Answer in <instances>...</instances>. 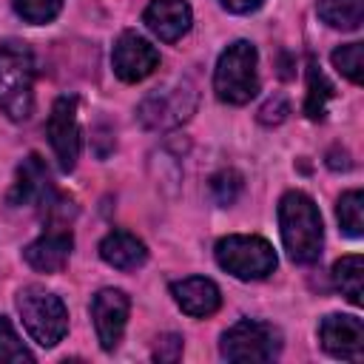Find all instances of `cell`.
I'll return each instance as SVG.
<instances>
[{"instance_id": "obj_1", "label": "cell", "mask_w": 364, "mask_h": 364, "mask_svg": "<svg viewBox=\"0 0 364 364\" xmlns=\"http://www.w3.org/2000/svg\"><path fill=\"white\" fill-rule=\"evenodd\" d=\"M279 230L284 250L296 264H313L321 256V245H324L321 213L304 191H287L279 199Z\"/></svg>"}, {"instance_id": "obj_2", "label": "cell", "mask_w": 364, "mask_h": 364, "mask_svg": "<svg viewBox=\"0 0 364 364\" xmlns=\"http://www.w3.org/2000/svg\"><path fill=\"white\" fill-rule=\"evenodd\" d=\"M34 54L20 40H3L0 43V111L23 122L34 111Z\"/></svg>"}, {"instance_id": "obj_3", "label": "cell", "mask_w": 364, "mask_h": 364, "mask_svg": "<svg viewBox=\"0 0 364 364\" xmlns=\"http://www.w3.org/2000/svg\"><path fill=\"white\" fill-rule=\"evenodd\" d=\"M259 54L256 46L247 40L230 43L216 63L213 71V91L228 105H245L259 91V71H256Z\"/></svg>"}, {"instance_id": "obj_4", "label": "cell", "mask_w": 364, "mask_h": 364, "mask_svg": "<svg viewBox=\"0 0 364 364\" xmlns=\"http://www.w3.org/2000/svg\"><path fill=\"white\" fill-rule=\"evenodd\" d=\"M17 310L23 327L40 347H57L68 333V310L63 299L40 284H28L17 293Z\"/></svg>"}, {"instance_id": "obj_5", "label": "cell", "mask_w": 364, "mask_h": 364, "mask_svg": "<svg viewBox=\"0 0 364 364\" xmlns=\"http://www.w3.org/2000/svg\"><path fill=\"white\" fill-rule=\"evenodd\" d=\"M216 264L242 282L267 279L276 270V250L262 236L230 233L216 242Z\"/></svg>"}, {"instance_id": "obj_6", "label": "cell", "mask_w": 364, "mask_h": 364, "mask_svg": "<svg viewBox=\"0 0 364 364\" xmlns=\"http://www.w3.org/2000/svg\"><path fill=\"white\" fill-rule=\"evenodd\" d=\"M279 350H282V333L273 324L256 321V318L236 321L222 333V341H219V353L236 364L273 361Z\"/></svg>"}, {"instance_id": "obj_7", "label": "cell", "mask_w": 364, "mask_h": 364, "mask_svg": "<svg viewBox=\"0 0 364 364\" xmlns=\"http://www.w3.org/2000/svg\"><path fill=\"white\" fill-rule=\"evenodd\" d=\"M193 108H196V91L188 80H179V82L151 91L139 102L136 117L151 131H168V128L182 125L193 114Z\"/></svg>"}, {"instance_id": "obj_8", "label": "cell", "mask_w": 364, "mask_h": 364, "mask_svg": "<svg viewBox=\"0 0 364 364\" xmlns=\"http://www.w3.org/2000/svg\"><path fill=\"white\" fill-rule=\"evenodd\" d=\"M9 202L14 205H28V208H43L48 216H57L65 210V199H60V193L54 191L46 165L40 162L37 154L26 156L23 165L17 168V182L11 188Z\"/></svg>"}, {"instance_id": "obj_9", "label": "cell", "mask_w": 364, "mask_h": 364, "mask_svg": "<svg viewBox=\"0 0 364 364\" xmlns=\"http://www.w3.org/2000/svg\"><path fill=\"white\" fill-rule=\"evenodd\" d=\"M46 134L51 142V151L63 171H74L80 159V122H77V97H57L46 122Z\"/></svg>"}, {"instance_id": "obj_10", "label": "cell", "mask_w": 364, "mask_h": 364, "mask_svg": "<svg viewBox=\"0 0 364 364\" xmlns=\"http://www.w3.org/2000/svg\"><path fill=\"white\" fill-rule=\"evenodd\" d=\"M128 310H131V299H128L125 290H117V287H102V290L91 299L94 330H97L100 347H102L105 353L117 350V344L122 341L125 321H128Z\"/></svg>"}, {"instance_id": "obj_11", "label": "cell", "mask_w": 364, "mask_h": 364, "mask_svg": "<svg viewBox=\"0 0 364 364\" xmlns=\"http://www.w3.org/2000/svg\"><path fill=\"white\" fill-rule=\"evenodd\" d=\"M114 74L122 82H139L159 68V51L136 31H122L111 51Z\"/></svg>"}, {"instance_id": "obj_12", "label": "cell", "mask_w": 364, "mask_h": 364, "mask_svg": "<svg viewBox=\"0 0 364 364\" xmlns=\"http://www.w3.org/2000/svg\"><path fill=\"white\" fill-rule=\"evenodd\" d=\"M318 341L330 355L358 361L364 353V324L358 316L330 313L318 324Z\"/></svg>"}, {"instance_id": "obj_13", "label": "cell", "mask_w": 364, "mask_h": 364, "mask_svg": "<svg viewBox=\"0 0 364 364\" xmlns=\"http://www.w3.org/2000/svg\"><path fill=\"white\" fill-rule=\"evenodd\" d=\"M71 247H74L71 230L65 225H51L46 233H40L34 242L26 245L23 256L40 273H60L68 264Z\"/></svg>"}, {"instance_id": "obj_14", "label": "cell", "mask_w": 364, "mask_h": 364, "mask_svg": "<svg viewBox=\"0 0 364 364\" xmlns=\"http://www.w3.org/2000/svg\"><path fill=\"white\" fill-rule=\"evenodd\" d=\"M142 20L162 43H176L191 28L193 11L188 0H151Z\"/></svg>"}, {"instance_id": "obj_15", "label": "cell", "mask_w": 364, "mask_h": 364, "mask_svg": "<svg viewBox=\"0 0 364 364\" xmlns=\"http://www.w3.org/2000/svg\"><path fill=\"white\" fill-rule=\"evenodd\" d=\"M171 296L179 304V310L193 316V318L213 316L219 310V304H222L219 287L205 276H188L182 282H173L171 284Z\"/></svg>"}, {"instance_id": "obj_16", "label": "cell", "mask_w": 364, "mask_h": 364, "mask_svg": "<svg viewBox=\"0 0 364 364\" xmlns=\"http://www.w3.org/2000/svg\"><path fill=\"white\" fill-rule=\"evenodd\" d=\"M100 256L105 264H111L117 270H136L148 262V247L142 239H136L128 230H111L100 242Z\"/></svg>"}, {"instance_id": "obj_17", "label": "cell", "mask_w": 364, "mask_h": 364, "mask_svg": "<svg viewBox=\"0 0 364 364\" xmlns=\"http://www.w3.org/2000/svg\"><path fill=\"white\" fill-rule=\"evenodd\" d=\"M333 284L336 290H341V296L350 304H361L364 301V264L358 253L341 256L333 264Z\"/></svg>"}, {"instance_id": "obj_18", "label": "cell", "mask_w": 364, "mask_h": 364, "mask_svg": "<svg viewBox=\"0 0 364 364\" xmlns=\"http://www.w3.org/2000/svg\"><path fill=\"white\" fill-rule=\"evenodd\" d=\"M316 11L327 26L353 31L364 20V0H316Z\"/></svg>"}, {"instance_id": "obj_19", "label": "cell", "mask_w": 364, "mask_h": 364, "mask_svg": "<svg viewBox=\"0 0 364 364\" xmlns=\"http://www.w3.org/2000/svg\"><path fill=\"white\" fill-rule=\"evenodd\" d=\"M336 216H338V225L347 236L358 239L364 233V193L358 188L347 191L338 196V205H336Z\"/></svg>"}, {"instance_id": "obj_20", "label": "cell", "mask_w": 364, "mask_h": 364, "mask_svg": "<svg viewBox=\"0 0 364 364\" xmlns=\"http://www.w3.org/2000/svg\"><path fill=\"white\" fill-rule=\"evenodd\" d=\"M333 97V85L327 82V77L318 71L316 60H307V100H304V114L310 119H321L324 114V102Z\"/></svg>"}, {"instance_id": "obj_21", "label": "cell", "mask_w": 364, "mask_h": 364, "mask_svg": "<svg viewBox=\"0 0 364 364\" xmlns=\"http://www.w3.org/2000/svg\"><path fill=\"white\" fill-rule=\"evenodd\" d=\"M333 65L350 82L361 85V80H364V46L361 43H347V46L336 48L333 51Z\"/></svg>"}, {"instance_id": "obj_22", "label": "cell", "mask_w": 364, "mask_h": 364, "mask_svg": "<svg viewBox=\"0 0 364 364\" xmlns=\"http://www.w3.org/2000/svg\"><path fill=\"white\" fill-rule=\"evenodd\" d=\"M63 9V0H14V11L26 23H51Z\"/></svg>"}, {"instance_id": "obj_23", "label": "cell", "mask_w": 364, "mask_h": 364, "mask_svg": "<svg viewBox=\"0 0 364 364\" xmlns=\"http://www.w3.org/2000/svg\"><path fill=\"white\" fill-rule=\"evenodd\" d=\"M0 361H34V355L26 350V344L20 341L6 316H0Z\"/></svg>"}, {"instance_id": "obj_24", "label": "cell", "mask_w": 364, "mask_h": 364, "mask_svg": "<svg viewBox=\"0 0 364 364\" xmlns=\"http://www.w3.org/2000/svg\"><path fill=\"white\" fill-rule=\"evenodd\" d=\"M210 193H213L216 205H233L236 196L242 193V176L236 171H219L210 179Z\"/></svg>"}, {"instance_id": "obj_25", "label": "cell", "mask_w": 364, "mask_h": 364, "mask_svg": "<svg viewBox=\"0 0 364 364\" xmlns=\"http://www.w3.org/2000/svg\"><path fill=\"white\" fill-rule=\"evenodd\" d=\"M287 114H290L287 100H284L282 94H276V97H270V100L259 108V122H262V125H279V122H284Z\"/></svg>"}, {"instance_id": "obj_26", "label": "cell", "mask_w": 364, "mask_h": 364, "mask_svg": "<svg viewBox=\"0 0 364 364\" xmlns=\"http://www.w3.org/2000/svg\"><path fill=\"white\" fill-rule=\"evenodd\" d=\"M182 355V338L179 336H173V333H168V336H162L159 341H156V350H154V358L156 361H176Z\"/></svg>"}, {"instance_id": "obj_27", "label": "cell", "mask_w": 364, "mask_h": 364, "mask_svg": "<svg viewBox=\"0 0 364 364\" xmlns=\"http://www.w3.org/2000/svg\"><path fill=\"white\" fill-rule=\"evenodd\" d=\"M228 11H233V14H250V11H256L264 0H219Z\"/></svg>"}]
</instances>
